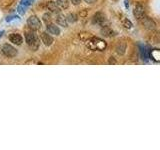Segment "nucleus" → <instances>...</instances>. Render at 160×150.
<instances>
[{"label":"nucleus","instance_id":"nucleus-1","mask_svg":"<svg viewBox=\"0 0 160 150\" xmlns=\"http://www.w3.org/2000/svg\"><path fill=\"white\" fill-rule=\"evenodd\" d=\"M25 40H26L28 47L31 49L32 51H37L40 45V39L37 36V34L34 33L33 30L25 33Z\"/></svg>","mask_w":160,"mask_h":150},{"label":"nucleus","instance_id":"nucleus-2","mask_svg":"<svg viewBox=\"0 0 160 150\" xmlns=\"http://www.w3.org/2000/svg\"><path fill=\"white\" fill-rule=\"evenodd\" d=\"M86 46L87 48H89L92 51H95V50H98V51H103V50L106 48V42L104 40L100 39V38H90L86 41Z\"/></svg>","mask_w":160,"mask_h":150},{"label":"nucleus","instance_id":"nucleus-3","mask_svg":"<svg viewBox=\"0 0 160 150\" xmlns=\"http://www.w3.org/2000/svg\"><path fill=\"white\" fill-rule=\"evenodd\" d=\"M27 25L30 29L33 30V31H38V30H40L42 27V23L36 15H31V16L27 19Z\"/></svg>","mask_w":160,"mask_h":150},{"label":"nucleus","instance_id":"nucleus-4","mask_svg":"<svg viewBox=\"0 0 160 150\" xmlns=\"http://www.w3.org/2000/svg\"><path fill=\"white\" fill-rule=\"evenodd\" d=\"M1 50H2V53L5 55V56L9 57V58H13V57H15L17 55L16 48L13 47L12 45H10L8 43L4 44L2 46V48H1Z\"/></svg>","mask_w":160,"mask_h":150},{"label":"nucleus","instance_id":"nucleus-5","mask_svg":"<svg viewBox=\"0 0 160 150\" xmlns=\"http://www.w3.org/2000/svg\"><path fill=\"white\" fill-rule=\"evenodd\" d=\"M142 25L148 30H154L156 28V23L150 17H142Z\"/></svg>","mask_w":160,"mask_h":150},{"label":"nucleus","instance_id":"nucleus-6","mask_svg":"<svg viewBox=\"0 0 160 150\" xmlns=\"http://www.w3.org/2000/svg\"><path fill=\"white\" fill-rule=\"evenodd\" d=\"M144 13H145V10H144V7L142 6L141 4H137L136 6L134 7L133 15H134V17L136 19L141 20V18L144 17Z\"/></svg>","mask_w":160,"mask_h":150},{"label":"nucleus","instance_id":"nucleus-7","mask_svg":"<svg viewBox=\"0 0 160 150\" xmlns=\"http://www.w3.org/2000/svg\"><path fill=\"white\" fill-rule=\"evenodd\" d=\"M40 38H41V41L45 46H50L53 43V38L51 34H49L48 32H41L40 33Z\"/></svg>","mask_w":160,"mask_h":150},{"label":"nucleus","instance_id":"nucleus-8","mask_svg":"<svg viewBox=\"0 0 160 150\" xmlns=\"http://www.w3.org/2000/svg\"><path fill=\"white\" fill-rule=\"evenodd\" d=\"M10 42H12L15 45H21L23 43V37L18 33H11L9 35Z\"/></svg>","mask_w":160,"mask_h":150},{"label":"nucleus","instance_id":"nucleus-9","mask_svg":"<svg viewBox=\"0 0 160 150\" xmlns=\"http://www.w3.org/2000/svg\"><path fill=\"white\" fill-rule=\"evenodd\" d=\"M105 21H106V17H105V15L102 12H97L93 16V22L101 25V26H104Z\"/></svg>","mask_w":160,"mask_h":150},{"label":"nucleus","instance_id":"nucleus-10","mask_svg":"<svg viewBox=\"0 0 160 150\" xmlns=\"http://www.w3.org/2000/svg\"><path fill=\"white\" fill-rule=\"evenodd\" d=\"M46 30L49 34H52V35H58L60 34V29L58 26H56L55 24L53 23H49V24H46Z\"/></svg>","mask_w":160,"mask_h":150},{"label":"nucleus","instance_id":"nucleus-11","mask_svg":"<svg viewBox=\"0 0 160 150\" xmlns=\"http://www.w3.org/2000/svg\"><path fill=\"white\" fill-rule=\"evenodd\" d=\"M56 23L58 25H60V26H62V27H67L68 26L66 17H65L64 15L61 14V13H57V15H56Z\"/></svg>","mask_w":160,"mask_h":150},{"label":"nucleus","instance_id":"nucleus-12","mask_svg":"<svg viewBox=\"0 0 160 150\" xmlns=\"http://www.w3.org/2000/svg\"><path fill=\"white\" fill-rule=\"evenodd\" d=\"M47 8H48V10H50V11L53 13H56V14L60 13V8L58 7V5L53 1H50L47 3Z\"/></svg>","mask_w":160,"mask_h":150},{"label":"nucleus","instance_id":"nucleus-13","mask_svg":"<svg viewBox=\"0 0 160 150\" xmlns=\"http://www.w3.org/2000/svg\"><path fill=\"white\" fill-rule=\"evenodd\" d=\"M101 33H102V35H104V36H106V37H111L115 35L113 30L108 26H102Z\"/></svg>","mask_w":160,"mask_h":150},{"label":"nucleus","instance_id":"nucleus-14","mask_svg":"<svg viewBox=\"0 0 160 150\" xmlns=\"http://www.w3.org/2000/svg\"><path fill=\"white\" fill-rule=\"evenodd\" d=\"M125 50H126V44L124 42H120L117 47H116V51L119 55H123L125 53Z\"/></svg>","mask_w":160,"mask_h":150},{"label":"nucleus","instance_id":"nucleus-15","mask_svg":"<svg viewBox=\"0 0 160 150\" xmlns=\"http://www.w3.org/2000/svg\"><path fill=\"white\" fill-rule=\"evenodd\" d=\"M56 3L59 8L66 9L69 6V0H56Z\"/></svg>","mask_w":160,"mask_h":150},{"label":"nucleus","instance_id":"nucleus-16","mask_svg":"<svg viewBox=\"0 0 160 150\" xmlns=\"http://www.w3.org/2000/svg\"><path fill=\"white\" fill-rule=\"evenodd\" d=\"M66 20H67V23H75L78 20L76 14L74 13H69L67 16H66Z\"/></svg>","mask_w":160,"mask_h":150},{"label":"nucleus","instance_id":"nucleus-17","mask_svg":"<svg viewBox=\"0 0 160 150\" xmlns=\"http://www.w3.org/2000/svg\"><path fill=\"white\" fill-rule=\"evenodd\" d=\"M42 19H43V21L46 24L51 23L52 22V15H51V13H48V12L44 13L43 16H42Z\"/></svg>","mask_w":160,"mask_h":150},{"label":"nucleus","instance_id":"nucleus-18","mask_svg":"<svg viewBox=\"0 0 160 150\" xmlns=\"http://www.w3.org/2000/svg\"><path fill=\"white\" fill-rule=\"evenodd\" d=\"M122 25L124 26V28H126V29H131L132 28V22L130 21V20H128V19H124L123 22H122Z\"/></svg>","mask_w":160,"mask_h":150},{"label":"nucleus","instance_id":"nucleus-19","mask_svg":"<svg viewBox=\"0 0 160 150\" xmlns=\"http://www.w3.org/2000/svg\"><path fill=\"white\" fill-rule=\"evenodd\" d=\"M151 57L155 60V61H158V60H159V57H160V54H159V51H158V50H152V52H151Z\"/></svg>","mask_w":160,"mask_h":150},{"label":"nucleus","instance_id":"nucleus-20","mask_svg":"<svg viewBox=\"0 0 160 150\" xmlns=\"http://www.w3.org/2000/svg\"><path fill=\"white\" fill-rule=\"evenodd\" d=\"M33 3V0H21V4L23 6H29Z\"/></svg>","mask_w":160,"mask_h":150},{"label":"nucleus","instance_id":"nucleus-21","mask_svg":"<svg viewBox=\"0 0 160 150\" xmlns=\"http://www.w3.org/2000/svg\"><path fill=\"white\" fill-rule=\"evenodd\" d=\"M17 11H18L20 14H24V13H25V7H23V5L21 4V5H20V6H18Z\"/></svg>","mask_w":160,"mask_h":150},{"label":"nucleus","instance_id":"nucleus-22","mask_svg":"<svg viewBox=\"0 0 160 150\" xmlns=\"http://www.w3.org/2000/svg\"><path fill=\"white\" fill-rule=\"evenodd\" d=\"M70 1L72 2L73 5H79L80 2H81V0H70Z\"/></svg>","mask_w":160,"mask_h":150},{"label":"nucleus","instance_id":"nucleus-23","mask_svg":"<svg viewBox=\"0 0 160 150\" xmlns=\"http://www.w3.org/2000/svg\"><path fill=\"white\" fill-rule=\"evenodd\" d=\"M85 2H86L87 4H93V3H95L97 1V0H84Z\"/></svg>","mask_w":160,"mask_h":150},{"label":"nucleus","instance_id":"nucleus-24","mask_svg":"<svg viewBox=\"0 0 160 150\" xmlns=\"http://www.w3.org/2000/svg\"><path fill=\"white\" fill-rule=\"evenodd\" d=\"M115 63H116V61H115L114 59H112V57H111V59L109 60V64H115Z\"/></svg>","mask_w":160,"mask_h":150},{"label":"nucleus","instance_id":"nucleus-25","mask_svg":"<svg viewBox=\"0 0 160 150\" xmlns=\"http://www.w3.org/2000/svg\"><path fill=\"white\" fill-rule=\"evenodd\" d=\"M125 5H126V7H128V6H129V4L127 3V0H126V1H125Z\"/></svg>","mask_w":160,"mask_h":150}]
</instances>
